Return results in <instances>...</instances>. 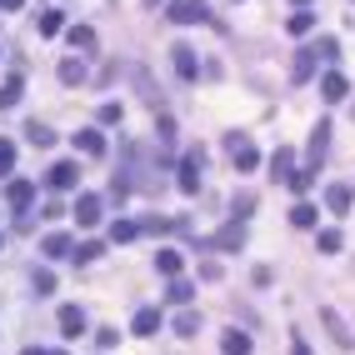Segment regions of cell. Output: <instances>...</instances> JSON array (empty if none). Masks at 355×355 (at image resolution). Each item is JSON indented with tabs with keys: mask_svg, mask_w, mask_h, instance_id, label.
I'll list each match as a JSON object with an SVG mask.
<instances>
[{
	"mask_svg": "<svg viewBox=\"0 0 355 355\" xmlns=\"http://www.w3.org/2000/svg\"><path fill=\"white\" fill-rule=\"evenodd\" d=\"M170 21H175V25H190V21H211V10H205V0H175V5H170Z\"/></svg>",
	"mask_w": 355,
	"mask_h": 355,
	"instance_id": "obj_1",
	"label": "cell"
},
{
	"mask_svg": "<svg viewBox=\"0 0 355 355\" xmlns=\"http://www.w3.org/2000/svg\"><path fill=\"white\" fill-rule=\"evenodd\" d=\"M45 181H51V190H70V185L80 181L75 160H60V166H51V175H45Z\"/></svg>",
	"mask_w": 355,
	"mask_h": 355,
	"instance_id": "obj_2",
	"label": "cell"
},
{
	"mask_svg": "<svg viewBox=\"0 0 355 355\" xmlns=\"http://www.w3.org/2000/svg\"><path fill=\"white\" fill-rule=\"evenodd\" d=\"M231 160H235V170H255L261 166V155H255L246 140H231Z\"/></svg>",
	"mask_w": 355,
	"mask_h": 355,
	"instance_id": "obj_3",
	"label": "cell"
},
{
	"mask_svg": "<svg viewBox=\"0 0 355 355\" xmlns=\"http://www.w3.org/2000/svg\"><path fill=\"white\" fill-rule=\"evenodd\" d=\"M75 220H80V225H95V220H101V196H80V200H75Z\"/></svg>",
	"mask_w": 355,
	"mask_h": 355,
	"instance_id": "obj_4",
	"label": "cell"
},
{
	"mask_svg": "<svg viewBox=\"0 0 355 355\" xmlns=\"http://www.w3.org/2000/svg\"><path fill=\"white\" fill-rule=\"evenodd\" d=\"M326 140H330V125L320 120V125H315V135H311V170L320 166V160H326Z\"/></svg>",
	"mask_w": 355,
	"mask_h": 355,
	"instance_id": "obj_5",
	"label": "cell"
},
{
	"mask_svg": "<svg viewBox=\"0 0 355 355\" xmlns=\"http://www.w3.org/2000/svg\"><path fill=\"white\" fill-rule=\"evenodd\" d=\"M60 330L80 335V330H86V311H80V305H66V311H60Z\"/></svg>",
	"mask_w": 355,
	"mask_h": 355,
	"instance_id": "obj_6",
	"label": "cell"
},
{
	"mask_svg": "<svg viewBox=\"0 0 355 355\" xmlns=\"http://www.w3.org/2000/svg\"><path fill=\"white\" fill-rule=\"evenodd\" d=\"M200 185V155H185L181 160V190H196Z\"/></svg>",
	"mask_w": 355,
	"mask_h": 355,
	"instance_id": "obj_7",
	"label": "cell"
},
{
	"mask_svg": "<svg viewBox=\"0 0 355 355\" xmlns=\"http://www.w3.org/2000/svg\"><path fill=\"white\" fill-rule=\"evenodd\" d=\"M175 70H181L185 80L200 70V60H196V51H190V45H175Z\"/></svg>",
	"mask_w": 355,
	"mask_h": 355,
	"instance_id": "obj_8",
	"label": "cell"
},
{
	"mask_svg": "<svg viewBox=\"0 0 355 355\" xmlns=\"http://www.w3.org/2000/svg\"><path fill=\"white\" fill-rule=\"evenodd\" d=\"M21 90H25V80H21V75H10L5 86H0V110H10L15 101H21Z\"/></svg>",
	"mask_w": 355,
	"mask_h": 355,
	"instance_id": "obj_9",
	"label": "cell"
},
{
	"mask_svg": "<svg viewBox=\"0 0 355 355\" xmlns=\"http://www.w3.org/2000/svg\"><path fill=\"white\" fill-rule=\"evenodd\" d=\"M30 200H36V185H30V181H15V185H10V205H15V211H25Z\"/></svg>",
	"mask_w": 355,
	"mask_h": 355,
	"instance_id": "obj_10",
	"label": "cell"
},
{
	"mask_svg": "<svg viewBox=\"0 0 355 355\" xmlns=\"http://www.w3.org/2000/svg\"><path fill=\"white\" fill-rule=\"evenodd\" d=\"M160 330V311H135V335H155Z\"/></svg>",
	"mask_w": 355,
	"mask_h": 355,
	"instance_id": "obj_11",
	"label": "cell"
},
{
	"mask_svg": "<svg viewBox=\"0 0 355 355\" xmlns=\"http://www.w3.org/2000/svg\"><path fill=\"white\" fill-rule=\"evenodd\" d=\"M225 350H231V355H246V350H250V335H246V330H225Z\"/></svg>",
	"mask_w": 355,
	"mask_h": 355,
	"instance_id": "obj_12",
	"label": "cell"
},
{
	"mask_svg": "<svg viewBox=\"0 0 355 355\" xmlns=\"http://www.w3.org/2000/svg\"><path fill=\"white\" fill-rule=\"evenodd\" d=\"M311 25H315V15L305 10V5H300L295 15H290V36H305V30H311Z\"/></svg>",
	"mask_w": 355,
	"mask_h": 355,
	"instance_id": "obj_13",
	"label": "cell"
},
{
	"mask_svg": "<svg viewBox=\"0 0 355 355\" xmlns=\"http://www.w3.org/2000/svg\"><path fill=\"white\" fill-rule=\"evenodd\" d=\"M155 270H160V276H175V270H181V255H175V250H160V255H155Z\"/></svg>",
	"mask_w": 355,
	"mask_h": 355,
	"instance_id": "obj_14",
	"label": "cell"
},
{
	"mask_svg": "<svg viewBox=\"0 0 355 355\" xmlns=\"http://www.w3.org/2000/svg\"><path fill=\"white\" fill-rule=\"evenodd\" d=\"M60 80H66V86H80V80H86V66H80V60H66V66H60Z\"/></svg>",
	"mask_w": 355,
	"mask_h": 355,
	"instance_id": "obj_15",
	"label": "cell"
},
{
	"mask_svg": "<svg viewBox=\"0 0 355 355\" xmlns=\"http://www.w3.org/2000/svg\"><path fill=\"white\" fill-rule=\"evenodd\" d=\"M326 326H330V335H335L341 345H355V341H350V330L341 326V315H335V311H326Z\"/></svg>",
	"mask_w": 355,
	"mask_h": 355,
	"instance_id": "obj_16",
	"label": "cell"
},
{
	"mask_svg": "<svg viewBox=\"0 0 355 355\" xmlns=\"http://www.w3.org/2000/svg\"><path fill=\"white\" fill-rule=\"evenodd\" d=\"M60 25H66V21H60V10H45L40 15V36H60Z\"/></svg>",
	"mask_w": 355,
	"mask_h": 355,
	"instance_id": "obj_17",
	"label": "cell"
},
{
	"mask_svg": "<svg viewBox=\"0 0 355 355\" xmlns=\"http://www.w3.org/2000/svg\"><path fill=\"white\" fill-rule=\"evenodd\" d=\"M326 200H330V211H350V190H345V185H335Z\"/></svg>",
	"mask_w": 355,
	"mask_h": 355,
	"instance_id": "obj_18",
	"label": "cell"
},
{
	"mask_svg": "<svg viewBox=\"0 0 355 355\" xmlns=\"http://www.w3.org/2000/svg\"><path fill=\"white\" fill-rule=\"evenodd\" d=\"M70 250V235H45V255H66Z\"/></svg>",
	"mask_w": 355,
	"mask_h": 355,
	"instance_id": "obj_19",
	"label": "cell"
},
{
	"mask_svg": "<svg viewBox=\"0 0 355 355\" xmlns=\"http://www.w3.org/2000/svg\"><path fill=\"white\" fill-rule=\"evenodd\" d=\"M345 95V75H326V101H341Z\"/></svg>",
	"mask_w": 355,
	"mask_h": 355,
	"instance_id": "obj_20",
	"label": "cell"
},
{
	"mask_svg": "<svg viewBox=\"0 0 355 355\" xmlns=\"http://www.w3.org/2000/svg\"><path fill=\"white\" fill-rule=\"evenodd\" d=\"M75 145H80V150H90V155H95V150H101V131H80V135H75Z\"/></svg>",
	"mask_w": 355,
	"mask_h": 355,
	"instance_id": "obj_21",
	"label": "cell"
},
{
	"mask_svg": "<svg viewBox=\"0 0 355 355\" xmlns=\"http://www.w3.org/2000/svg\"><path fill=\"white\" fill-rule=\"evenodd\" d=\"M290 225H315V205H295V211H290Z\"/></svg>",
	"mask_w": 355,
	"mask_h": 355,
	"instance_id": "obj_22",
	"label": "cell"
},
{
	"mask_svg": "<svg viewBox=\"0 0 355 355\" xmlns=\"http://www.w3.org/2000/svg\"><path fill=\"white\" fill-rule=\"evenodd\" d=\"M110 235H116V240H135L140 225H135V220H116V231H110Z\"/></svg>",
	"mask_w": 355,
	"mask_h": 355,
	"instance_id": "obj_23",
	"label": "cell"
},
{
	"mask_svg": "<svg viewBox=\"0 0 355 355\" xmlns=\"http://www.w3.org/2000/svg\"><path fill=\"white\" fill-rule=\"evenodd\" d=\"M101 250H105V246H101V240H86V246H80V250H75V261H101Z\"/></svg>",
	"mask_w": 355,
	"mask_h": 355,
	"instance_id": "obj_24",
	"label": "cell"
},
{
	"mask_svg": "<svg viewBox=\"0 0 355 355\" xmlns=\"http://www.w3.org/2000/svg\"><path fill=\"white\" fill-rule=\"evenodd\" d=\"M25 135L36 140V145H51V125H36V120H30V125H25Z\"/></svg>",
	"mask_w": 355,
	"mask_h": 355,
	"instance_id": "obj_25",
	"label": "cell"
},
{
	"mask_svg": "<svg viewBox=\"0 0 355 355\" xmlns=\"http://www.w3.org/2000/svg\"><path fill=\"white\" fill-rule=\"evenodd\" d=\"M70 45H80V51H90V45H95V36H90L86 25H80V30H70Z\"/></svg>",
	"mask_w": 355,
	"mask_h": 355,
	"instance_id": "obj_26",
	"label": "cell"
},
{
	"mask_svg": "<svg viewBox=\"0 0 355 355\" xmlns=\"http://www.w3.org/2000/svg\"><path fill=\"white\" fill-rule=\"evenodd\" d=\"M175 330H181V335H196V330H200V315H181V320H175Z\"/></svg>",
	"mask_w": 355,
	"mask_h": 355,
	"instance_id": "obj_27",
	"label": "cell"
},
{
	"mask_svg": "<svg viewBox=\"0 0 355 355\" xmlns=\"http://www.w3.org/2000/svg\"><path fill=\"white\" fill-rule=\"evenodd\" d=\"M36 290H40V295H51V290H55V276H51V270H36Z\"/></svg>",
	"mask_w": 355,
	"mask_h": 355,
	"instance_id": "obj_28",
	"label": "cell"
},
{
	"mask_svg": "<svg viewBox=\"0 0 355 355\" xmlns=\"http://www.w3.org/2000/svg\"><path fill=\"white\" fill-rule=\"evenodd\" d=\"M320 250H341V231H320Z\"/></svg>",
	"mask_w": 355,
	"mask_h": 355,
	"instance_id": "obj_29",
	"label": "cell"
},
{
	"mask_svg": "<svg viewBox=\"0 0 355 355\" xmlns=\"http://www.w3.org/2000/svg\"><path fill=\"white\" fill-rule=\"evenodd\" d=\"M10 166H15V145L0 140V170H10Z\"/></svg>",
	"mask_w": 355,
	"mask_h": 355,
	"instance_id": "obj_30",
	"label": "cell"
},
{
	"mask_svg": "<svg viewBox=\"0 0 355 355\" xmlns=\"http://www.w3.org/2000/svg\"><path fill=\"white\" fill-rule=\"evenodd\" d=\"M25 5V0H0V10H21Z\"/></svg>",
	"mask_w": 355,
	"mask_h": 355,
	"instance_id": "obj_31",
	"label": "cell"
},
{
	"mask_svg": "<svg viewBox=\"0 0 355 355\" xmlns=\"http://www.w3.org/2000/svg\"><path fill=\"white\" fill-rule=\"evenodd\" d=\"M290 355H311V345H300V341H295V350H290Z\"/></svg>",
	"mask_w": 355,
	"mask_h": 355,
	"instance_id": "obj_32",
	"label": "cell"
},
{
	"mask_svg": "<svg viewBox=\"0 0 355 355\" xmlns=\"http://www.w3.org/2000/svg\"><path fill=\"white\" fill-rule=\"evenodd\" d=\"M21 355H60V350H21Z\"/></svg>",
	"mask_w": 355,
	"mask_h": 355,
	"instance_id": "obj_33",
	"label": "cell"
},
{
	"mask_svg": "<svg viewBox=\"0 0 355 355\" xmlns=\"http://www.w3.org/2000/svg\"><path fill=\"white\" fill-rule=\"evenodd\" d=\"M295 5H311V0H295Z\"/></svg>",
	"mask_w": 355,
	"mask_h": 355,
	"instance_id": "obj_34",
	"label": "cell"
},
{
	"mask_svg": "<svg viewBox=\"0 0 355 355\" xmlns=\"http://www.w3.org/2000/svg\"><path fill=\"white\" fill-rule=\"evenodd\" d=\"M145 5H155V0H145Z\"/></svg>",
	"mask_w": 355,
	"mask_h": 355,
	"instance_id": "obj_35",
	"label": "cell"
}]
</instances>
